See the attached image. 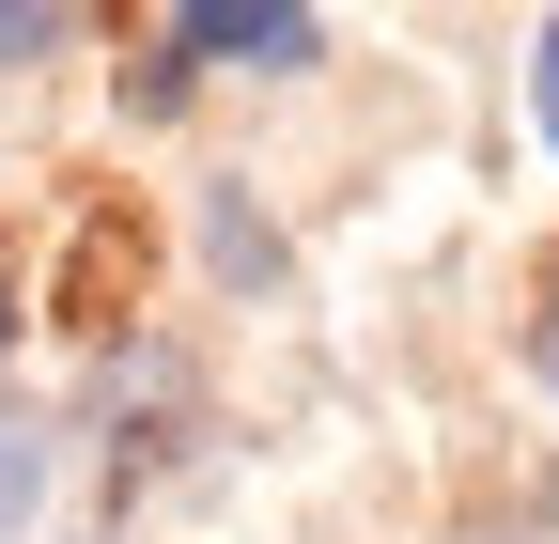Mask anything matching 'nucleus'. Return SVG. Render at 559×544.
I'll use <instances>...</instances> for the list:
<instances>
[{"instance_id":"5","label":"nucleus","mask_w":559,"mask_h":544,"mask_svg":"<svg viewBox=\"0 0 559 544\" xmlns=\"http://www.w3.org/2000/svg\"><path fill=\"white\" fill-rule=\"evenodd\" d=\"M528 358H544V389H559V311H544V343H528Z\"/></svg>"},{"instance_id":"1","label":"nucleus","mask_w":559,"mask_h":544,"mask_svg":"<svg viewBox=\"0 0 559 544\" xmlns=\"http://www.w3.org/2000/svg\"><path fill=\"white\" fill-rule=\"evenodd\" d=\"M171 47H187V62H311L326 32L296 16V0H187V16H171Z\"/></svg>"},{"instance_id":"2","label":"nucleus","mask_w":559,"mask_h":544,"mask_svg":"<svg viewBox=\"0 0 559 544\" xmlns=\"http://www.w3.org/2000/svg\"><path fill=\"white\" fill-rule=\"evenodd\" d=\"M528 109H544V141H559V16H544V47H528Z\"/></svg>"},{"instance_id":"4","label":"nucleus","mask_w":559,"mask_h":544,"mask_svg":"<svg viewBox=\"0 0 559 544\" xmlns=\"http://www.w3.org/2000/svg\"><path fill=\"white\" fill-rule=\"evenodd\" d=\"M16 513H32V451L0 436V529H16Z\"/></svg>"},{"instance_id":"3","label":"nucleus","mask_w":559,"mask_h":544,"mask_svg":"<svg viewBox=\"0 0 559 544\" xmlns=\"http://www.w3.org/2000/svg\"><path fill=\"white\" fill-rule=\"evenodd\" d=\"M47 32H62V16H32V0H0V62H32Z\"/></svg>"},{"instance_id":"6","label":"nucleus","mask_w":559,"mask_h":544,"mask_svg":"<svg viewBox=\"0 0 559 544\" xmlns=\"http://www.w3.org/2000/svg\"><path fill=\"white\" fill-rule=\"evenodd\" d=\"M0 343H16V296H0Z\"/></svg>"}]
</instances>
